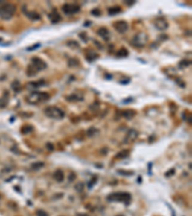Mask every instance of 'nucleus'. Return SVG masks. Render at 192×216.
Masks as SVG:
<instances>
[{"mask_svg":"<svg viewBox=\"0 0 192 216\" xmlns=\"http://www.w3.org/2000/svg\"><path fill=\"white\" fill-rule=\"evenodd\" d=\"M46 67H47V64L42 59L38 58V57L32 58L31 63L29 64L28 70H27V74H28L29 76H34L38 72L44 70Z\"/></svg>","mask_w":192,"mask_h":216,"instance_id":"obj_1","label":"nucleus"},{"mask_svg":"<svg viewBox=\"0 0 192 216\" xmlns=\"http://www.w3.org/2000/svg\"><path fill=\"white\" fill-rule=\"evenodd\" d=\"M16 7L12 3H5L0 6V18L3 20H9L15 16Z\"/></svg>","mask_w":192,"mask_h":216,"instance_id":"obj_2","label":"nucleus"},{"mask_svg":"<svg viewBox=\"0 0 192 216\" xmlns=\"http://www.w3.org/2000/svg\"><path fill=\"white\" fill-rule=\"evenodd\" d=\"M132 199V196L130 193L127 192H115L112 193L111 195L107 197V200L109 202H123V203H129Z\"/></svg>","mask_w":192,"mask_h":216,"instance_id":"obj_3","label":"nucleus"},{"mask_svg":"<svg viewBox=\"0 0 192 216\" xmlns=\"http://www.w3.org/2000/svg\"><path fill=\"white\" fill-rule=\"evenodd\" d=\"M49 98L50 95L47 92H36V91H34L27 97V100H28L29 103L36 104L39 102H46Z\"/></svg>","mask_w":192,"mask_h":216,"instance_id":"obj_4","label":"nucleus"},{"mask_svg":"<svg viewBox=\"0 0 192 216\" xmlns=\"http://www.w3.org/2000/svg\"><path fill=\"white\" fill-rule=\"evenodd\" d=\"M44 113L46 116L52 119H56V120H61L65 117V112H63L61 109L57 107H48L44 109Z\"/></svg>","mask_w":192,"mask_h":216,"instance_id":"obj_5","label":"nucleus"},{"mask_svg":"<svg viewBox=\"0 0 192 216\" xmlns=\"http://www.w3.org/2000/svg\"><path fill=\"white\" fill-rule=\"evenodd\" d=\"M147 40H148L147 35H146L145 33H142V32H140V33H138L134 39H132V45H134V46L138 47V48H141L146 44Z\"/></svg>","mask_w":192,"mask_h":216,"instance_id":"obj_6","label":"nucleus"},{"mask_svg":"<svg viewBox=\"0 0 192 216\" xmlns=\"http://www.w3.org/2000/svg\"><path fill=\"white\" fill-rule=\"evenodd\" d=\"M62 10H63V13H65V15L70 16V15H75V13H79L81 11V7L76 3L65 4V5L62 7Z\"/></svg>","mask_w":192,"mask_h":216,"instance_id":"obj_7","label":"nucleus"},{"mask_svg":"<svg viewBox=\"0 0 192 216\" xmlns=\"http://www.w3.org/2000/svg\"><path fill=\"white\" fill-rule=\"evenodd\" d=\"M113 28L115 29L118 33L124 34L127 32V30L129 29V24H128V22L125 20H118L113 23Z\"/></svg>","mask_w":192,"mask_h":216,"instance_id":"obj_8","label":"nucleus"},{"mask_svg":"<svg viewBox=\"0 0 192 216\" xmlns=\"http://www.w3.org/2000/svg\"><path fill=\"white\" fill-rule=\"evenodd\" d=\"M154 24H155V27L159 31H164L168 28V22L166 21L165 18H163V17L156 18L154 21Z\"/></svg>","mask_w":192,"mask_h":216,"instance_id":"obj_9","label":"nucleus"},{"mask_svg":"<svg viewBox=\"0 0 192 216\" xmlns=\"http://www.w3.org/2000/svg\"><path fill=\"white\" fill-rule=\"evenodd\" d=\"M48 17H49L50 21H51L53 24L58 23V22H60V21L62 20V16H61L60 13L57 12L56 9H53V11L49 13Z\"/></svg>","mask_w":192,"mask_h":216,"instance_id":"obj_10","label":"nucleus"},{"mask_svg":"<svg viewBox=\"0 0 192 216\" xmlns=\"http://www.w3.org/2000/svg\"><path fill=\"white\" fill-rule=\"evenodd\" d=\"M97 35L99 36H101V38L106 41L109 40V38H111V34H109V30L106 28V27H101V28H99L97 31Z\"/></svg>","mask_w":192,"mask_h":216,"instance_id":"obj_11","label":"nucleus"},{"mask_svg":"<svg viewBox=\"0 0 192 216\" xmlns=\"http://www.w3.org/2000/svg\"><path fill=\"white\" fill-rule=\"evenodd\" d=\"M24 13H25V16L29 18V19L31 20H33V21H36V20H39L40 18H42V16H40L39 13H38L36 12L35 11H24Z\"/></svg>","mask_w":192,"mask_h":216,"instance_id":"obj_12","label":"nucleus"},{"mask_svg":"<svg viewBox=\"0 0 192 216\" xmlns=\"http://www.w3.org/2000/svg\"><path fill=\"white\" fill-rule=\"evenodd\" d=\"M66 100L69 101V102H81V101L84 100V96L83 94L80 93H72L66 96Z\"/></svg>","mask_w":192,"mask_h":216,"instance_id":"obj_13","label":"nucleus"},{"mask_svg":"<svg viewBox=\"0 0 192 216\" xmlns=\"http://www.w3.org/2000/svg\"><path fill=\"white\" fill-rule=\"evenodd\" d=\"M44 85H46V82L43 81V80H39V81H36V82H30L28 83V85H27V88L28 89H39L40 86H43Z\"/></svg>","mask_w":192,"mask_h":216,"instance_id":"obj_14","label":"nucleus"},{"mask_svg":"<svg viewBox=\"0 0 192 216\" xmlns=\"http://www.w3.org/2000/svg\"><path fill=\"white\" fill-rule=\"evenodd\" d=\"M53 178L55 179V181H57L58 182H62L65 179V174L62 171V170H56L53 174Z\"/></svg>","mask_w":192,"mask_h":216,"instance_id":"obj_15","label":"nucleus"},{"mask_svg":"<svg viewBox=\"0 0 192 216\" xmlns=\"http://www.w3.org/2000/svg\"><path fill=\"white\" fill-rule=\"evenodd\" d=\"M121 12H122V9H121V7H119V6L112 7V8H109V11H108L109 16H115V15H117V13H121Z\"/></svg>","mask_w":192,"mask_h":216,"instance_id":"obj_16","label":"nucleus"},{"mask_svg":"<svg viewBox=\"0 0 192 216\" xmlns=\"http://www.w3.org/2000/svg\"><path fill=\"white\" fill-rule=\"evenodd\" d=\"M98 54L94 52V51H89L88 54H86V61H89V62H93L95 61L96 59H98Z\"/></svg>","mask_w":192,"mask_h":216,"instance_id":"obj_17","label":"nucleus"},{"mask_svg":"<svg viewBox=\"0 0 192 216\" xmlns=\"http://www.w3.org/2000/svg\"><path fill=\"white\" fill-rule=\"evenodd\" d=\"M135 115V112L132 111V109H127V111L122 112V116H124L126 119H128V120L132 119Z\"/></svg>","mask_w":192,"mask_h":216,"instance_id":"obj_18","label":"nucleus"},{"mask_svg":"<svg viewBox=\"0 0 192 216\" xmlns=\"http://www.w3.org/2000/svg\"><path fill=\"white\" fill-rule=\"evenodd\" d=\"M138 132H136L135 130H130L129 132H128L127 139H130L131 141H132V140H135L136 137H138Z\"/></svg>","mask_w":192,"mask_h":216,"instance_id":"obj_19","label":"nucleus"},{"mask_svg":"<svg viewBox=\"0 0 192 216\" xmlns=\"http://www.w3.org/2000/svg\"><path fill=\"white\" fill-rule=\"evenodd\" d=\"M33 131H34V127L32 125H29V124L24 125L23 127L21 128V133H22V134H29V133L33 132Z\"/></svg>","mask_w":192,"mask_h":216,"instance_id":"obj_20","label":"nucleus"},{"mask_svg":"<svg viewBox=\"0 0 192 216\" xmlns=\"http://www.w3.org/2000/svg\"><path fill=\"white\" fill-rule=\"evenodd\" d=\"M128 55H129V51H128V50L126 48H124V47L120 48L119 50H118V52H117V56L120 57V58L127 57Z\"/></svg>","mask_w":192,"mask_h":216,"instance_id":"obj_21","label":"nucleus"},{"mask_svg":"<svg viewBox=\"0 0 192 216\" xmlns=\"http://www.w3.org/2000/svg\"><path fill=\"white\" fill-rule=\"evenodd\" d=\"M128 155H129V151L128 150H123L121 152L117 153L116 156H115V159H124V158H127Z\"/></svg>","mask_w":192,"mask_h":216,"instance_id":"obj_22","label":"nucleus"},{"mask_svg":"<svg viewBox=\"0 0 192 216\" xmlns=\"http://www.w3.org/2000/svg\"><path fill=\"white\" fill-rule=\"evenodd\" d=\"M67 46L68 47H70V48H73V49H76V48H78L79 47V43L77 42L76 40H69V41H67Z\"/></svg>","mask_w":192,"mask_h":216,"instance_id":"obj_23","label":"nucleus"},{"mask_svg":"<svg viewBox=\"0 0 192 216\" xmlns=\"http://www.w3.org/2000/svg\"><path fill=\"white\" fill-rule=\"evenodd\" d=\"M68 66L70 67H75V66H79V61L77 59H71L68 61Z\"/></svg>","mask_w":192,"mask_h":216,"instance_id":"obj_24","label":"nucleus"},{"mask_svg":"<svg viewBox=\"0 0 192 216\" xmlns=\"http://www.w3.org/2000/svg\"><path fill=\"white\" fill-rule=\"evenodd\" d=\"M12 89L15 90L16 92H17L18 90H20V84H19V82L16 81V80L13 82V84H12Z\"/></svg>","mask_w":192,"mask_h":216,"instance_id":"obj_25","label":"nucleus"},{"mask_svg":"<svg viewBox=\"0 0 192 216\" xmlns=\"http://www.w3.org/2000/svg\"><path fill=\"white\" fill-rule=\"evenodd\" d=\"M74 188H75L76 191L82 192V191H83V189H84V183H83V182H78V183H77V185L74 186Z\"/></svg>","mask_w":192,"mask_h":216,"instance_id":"obj_26","label":"nucleus"},{"mask_svg":"<svg viewBox=\"0 0 192 216\" xmlns=\"http://www.w3.org/2000/svg\"><path fill=\"white\" fill-rule=\"evenodd\" d=\"M44 165V163L43 162H35L33 165H32V167H33L35 170H39V168H42V166Z\"/></svg>","mask_w":192,"mask_h":216,"instance_id":"obj_27","label":"nucleus"},{"mask_svg":"<svg viewBox=\"0 0 192 216\" xmlns=\"http://www.w3.org/2000/svg\"><path fill=\"white\" fill-rule=\"evenodd\" d=\"M36 216H48V213L42 209H38L36 211Z\"/></svg>","mask_w":192,"mask_h":216,"instance_id":"obj_28","label":"nucleus"},{"mask_svg":"<svg viewBox=\"0 0 192 216\" xmlns=\"http://www.w3.org/2000/svg\"><path fill=\"white\" fill-rule=\"evenodd\" d=\"M8 104V99L7 98H1L0 99V108L6 107Z\"/></svg>","mask_w":192,"mask_h":216,"instance_id":"obj_29","label":"nucleus"},{"mask_svg":"<svg viewBox=\"0 0 192 216\" xmlns=\"http://www.w3.org/2000/svg\"><path fill=\"white\" fill-rule=\"evenodd\" d=\"M190 64V61H187V60H184L180 63V67H186Z\"/></svg>","mask_w":192,"mask_h":216,"instance_id":"obj_30","label":"nucleus"},{"mask_svg":"<svg viewBox=\"0 0 192 216\" xmlns=\"http://www.w3.org/2000/svg\"><path fill=\"white\" fill-rule=\"evenodd\" d=\"M91 13H92L93 16H99L100 15H101V11H100L99 9H93V10L91 11Z\"/></svg>","mask_w":192,"mask_h":216,"instance_id":"obj_31","label":"nucleus"},{"mask_svg":"<svg viewBox=\"0 0 192 216\" xmlns=\"http://www.w3.org/2000/svg\"><path fill=\"white\" fill-rule=\"evenodd\" d=\"M96 132H97V130H96V129H94V128H90L89 130L88 131V135H89V136H92L94 134H96Z\"/></svg>","mask_w":192,"mask_h":216,"instance_id":"obj_32","label":"nucleus"},{"mask_svg":"<svg viewBox=\"0 0 192 216\" xmlns=\"http://www.w3.org/2000/svg\"><path fill=\"white\" fill-rule=\"evenodd\" d=\"M39 46H40V44H39V43H36V44L33 45V46L27 48V51H33V50H35V49H38Z\"/></svg>","mask_w":192,"mask_h":216,"instance_id":"obj_33","label":"nucleus"},{"mask_svg":"<svg viewBox=\"0 0 192 216\" xmlns=\"http://www.w3.org/2000/svg\"><path fill=\"white\" fill-rule=\"evenodd\" d=\"M118 174H121V175H125V176H131L132 175V172H125V171H123V170H119L118 171Z\"/></svg>","mask_w":192,"mask_h":216,"instance_id":"obj_34","label":"nucleus"},{"mask_svg":"<svg viewBox=\"0 0 192 216\" xmlns=\"http://www.w3.org/2000/svg\"><path fill=\"white\" fill-rule=\"evenodd\" d=\"M86 32H84V33L80 34V38H82V39H83V40L85 41V42H86V41H88V39L86 38Z\"/></svg>","mask_w":192,"mask_h":216,"instance_id":"obj_35","label":"nucleus"},{"mask_svg":"<svg viewBox=\"0 0 192 216\" xmlns=\"http://www.w3.org/2000/svg\"><path fill=\"white\" fill-rule=\"evenodd\" d=\"M96 181H97V178H95V177H94V178L92 179V181H91V182L89 183V187H92V185L96 182Z\"/></svg>","mask_w":192,"mask_h":216,"instance_id":"obj_36","label":"nucleus"},{"mask_svg":"<svg viewBox=\"0 0 192 216\" xmlns=\"http://www.w3.org/2000/svg\"><path fill=\"white\" fill-rule=\"evenodd\" d=\"M125 3L127 4V5L131 6V5H132V4H135V1L134 0H130V1H125Z\"/></svg>","mask_w":192,"mask_h":216,"instance_id":"obj_37","label":"nucleus"},{"mask_svg":"<svg viewBox=\"0 0 192 216\" xmlns=\"http://www.w3.org/2000/svg\"><path fill=\"white\" fill-rule=\"evenodd\" d=\"M46 146H47V148H48L49 150H51V151L54 149V148H53V145H52L51 143H47V144H46Z\"/></svg>","mask_w":192,"mask_h":216,"instance_id":"obj_38","label":"nucleus"},{"mask_svg":"<svg viewBox=\"0 0 192 216\" xmlns=\"http://www.w3.org/2000/svg\"><path fill=\"white\" fill-rule=\"evenodd\" d=\"M174 169H171V171H170V173H167L166 174V176H169V175H170V174H174Z\"/></svg>","mask_w":192,"mask_h":216,"instance_id":"obj_39","label":"nucleus"},{"mask_svg":"<svg viewBox=\"0 0 192 216\" xmlns=\"http://www.w3.org/2000/svg\"><path fill=\"white\" fill-rule=\"evenodd\" d=\"M90 23H91V21H86V23H85V26H89Z\"/></svg>","mask_w":192,"mask_h":216,"instance_id":"obj_40","label":"nucleus"},{"mask_svg":"<svg viewBox=\"0 0 192 216\" xmlns=\"http://www.w3.org/2000/svg\"><path fill=\"white\" fill-rule=\"evenodd\" d=\"M118 216H123V215H118Z\"/></svg>","mask_w":192,"mask_h":216,"instance_id":"obj_41","label":"nucleus"},{"mask_svg":"<svg viewBox=\"0 0 192 216\" xmlns=\"http://www.w3.org/2000/svg\"><path fill=\"white\" fill-rule=\"evenodd\" d=\"M0 199H1V196H0Z\"/></svg>","mask_w":192,"mask_h":216,"instance_id":"obj_42","label":"nucleus"}]
</instances>
